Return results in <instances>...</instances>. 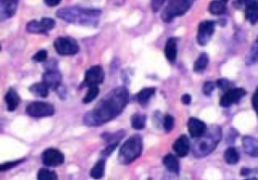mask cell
Segmentation results:
<instances>
[{
	"instance_id": "obj_1",
	"label": "cell",
	"mask_w": 258,
	"mask_h": 180,
	"mask_svg": "<svg viewBox=\"0 0 258 180\" xmlns=\"http://www.w3.org/2000/svg\"><path fill=\"white\" fill-rule=\"evenodd\" d=\"M129 101V93L124 87L116 88L103 98L96 107L84 117L87 126L97 127L113 120L124 110Z\"/></svg>"
},
{
	"instance_id": "obj_2",
	"label": "cell",
	"mask_w": 258,
	"mask_h": 180,
	"mask_svg": "<svg viewBox=\"0 0 258 180\" xmlns=\"http://www.w3.org/2000/svg\"><path fill=\"white\" fill-rule=\"evenodd\" d=\"M57 16L62 20L79 25H96L101 11L98 9L83 8L79 6L64 7L57 11Z\"/></svg>"
},
{
	"instance_id": "obj_3",
	"label": "cell",
	"mask_w": 258,
	"mask_h": 180,
	"mask_svg": "<svg viewBox=\"0 0 258 180\" xmlns=\"http://www.w3.org/2000/svg\"><path fill=\"white\" fill-rule=\"evenodd\" d=\"M193 152L196 157H204L215 150L221 139V129L219 126H211L203 136L196 138Z\"/></svg>"
},
{
	"instance_id": "obj_4",
	"label": "cell",
	"mask_w": 258,
	"mask_h": 180,
	"mask_svg": "<svg viewBox=\"0 0 258 180\" xmlns=\"http://www.w3.org/2000/svg\"><path fill=\"white\" fill-rule=\"evenodd\" d=\"M143 152V139L139 135H133L121 146L118 153V161L122 165H128L137 159Z\"/></svg>"
},
{
	"instance_id": "obj_5",
	"label": "cell",
	"mask_w": 258,
	"mask_h": 180,
	"mask_svg": "<svg viewBox=\"0 0 258 180\" xmlns=\"http://www.w3.org/2000/svg\"><path fill=\"white\" fill-rule=\"evenodd\" d=\"M195 0H169L164 10L161 14V18L164 22H171L176 17L184 15L192 7Z\"/></svg>"
},
{
	"instance_id": "obj_6",
	"label": "cell",
	"mask_w": 258,
	"mask_h": 180,
	"mask_svg": "<svg viewBox=\"0 0 258 180\" xmlns=\"http://www.w3.org/2000/svg\"><path fill=\"white\" fill-rule=\"evenodd\" d=\"M54 47L61 56H74L80 49L78 43L72 37H58L54 42Z\"/></svg>"
},
{
	"instance_id": "obj_7",
	"label": "cell",
	"mask_w": 258,
	"mask_h": 180,
	"mask_svg": "<svg viewBox=\"0 0 258 180\" xmlns=\"http://www.w3.org/2000/svg\"><path fill=\"white\" fill-rule=\"evenodd\" d=\"M27 113L31 117L34 118L50 117L55 114V108L53 105L46 102H32L28 106Z\"/></svg>"
},
{
	"instance_id": "obj_8",
	"label": "cell",
	"mask_w": 258,
	"mask_h": 180,
	"mask_svg": "<svg viewBox=\"0 0 258 180\" xmlns=\"http://www.w3.org/2000/svg\"><path fill=\"white\" fill-rule=\"evenodd\" d=\"M56 21L50 17H44L41 20H32L27 24V30L30 33H48L53 30Z\"/></svg>"
},
{
	"instance_id": "obj_9",
	"label": "cell",
	"mask_w": 258,
	"mask_h": 180,
	"mask_svg": "<svg viewBox=\"0 0 258 180\" xmlns=\"http://www.w3.org/2000/svg\"><path fill=\"white\" fill-rule=\"evenodd\" d=\"M103 81H104V71L100 66H94L86 72L83 86L88 88L98 87V85L102 84Z\"/></svg>"
},
{
	"instance_id": "obj_10",
	"label": "cell",
	"mask_w": 258,
	"mask_h": 180,
	"mask_svg": "<svg viewBox=\"0 0 258 180\" xmlns=\"http://www.w3.org/2000/svg\"><path fill=\"white\" fill-rule=\"evenodd\" d=\"M43 163L48 167H58L64 161V154L55 148H48L44 151L42 155Z\"/></svg>"
},
{
	"instance_id": "obj_11",
	"label": "cell",
	"mask_w": 258,
	"mask_h": 180,
	"mask_svg": "<svg viewBox=\"0 0 258 180\" xmlns=\"http://www.w3.org/2000/svg\"><path fill=\"white\" fill-rule=\"evenodd\" d=\"M215 31V22L211 20H206L200 23L198 29L197 41L200 45H206Z\"/></svg>"
},
{
	"instance_id": "obj_12",
	"label": "cell",
	"mask_w": 258,
	"mask_h": 180,
	"mask_svg": "<svg viewBox=\"0 0 258 180\" xmlns=\"http://www.w3.org/2000/svg\"><path fill=\"white\" fill-rule=\"evenodd\" d=\"M245 95H246V91L242 88H232L228 91L225 92L223 97L220 100L221 107L228 108L232 104L238 103Z\"/></svg>"
},
{
	"instance_id": "obj_13",
	"label": "cell",
	"mask_w": 258,
	"mask_h": 180,
	"mask_svg": "<svg viewBox=\"0 0 258 180\" xmlns=\"http://www.w3.org/2000/svg\"><path fill=\"white\" fill-rule=\"evenodd\" d=\"M19 0H0V21L11 18L16 14Z\"/></svg>"
},
{
	"instance_id": "obj_14",
	"label": "cell",
	"mask_w": 258,
	"mask_h": 180,
	"mask_svg": "<svg viewBox=\"0 0 258 180\" xmlns=\"http://www.w3.org/2000/svg\"><path fill=\"white\" fill-rule=\"evenodd\" d=\"M43 83L48 89L58 90L62 84V75L56 69H48L43 75Z\"/></svg>"
},
{
	"instance_id": "obj_15",
	"label": "cell",
	"mask_w": 258,
	"mask_h": 180,
	"mask_svg": "<svg viewBox=\"0 0 258 180\" xmlns=\"http://www.w3.org/2000/svg\"><path fill=\"white\" fill-rule=\"evenodd\" d=\"M188 130L193 138H199L207 130V126L200 119L190 118L188 121Z\"/></svg>"
},
{
	"instance_id": "obj_16",
	"label": "cell",
	"mask_w": 258,
	"mask_h": 180,
	"mask_svg": "<svg viewBox=\"0 0 258 180\" xmlns=\"http://www.w3.org/2000/svg\"><path fill=\"white\" fill-rule=\"evenodd\" d=\"M173 149L177 156L186 157L191 149L189 138L186 135H182L180 137H178L173 145Z\"/></svg>"
},
{
	"instance_id": "obj_17",
	"label": "cell",
	"mask_w": 258,
	"mask_h": 180,
	"mask_svg": "<svg viewBox=\"0 0 258 180\" xmlns=\"http://www.w3.org/2000/svg\"><path fill=\"white\" fill-rule=\"evenodd\" d=\"M244 151L251 157H258V141L250 136H245L242 140Z\"/></svg>"
},
{
	"instance_id": "obj_18",
	"label": "cell",
	"mask_w": 258,
	"mask_h": 180,
	"mask_svg": "<svg viewBox=\"0 0 258 180\" xmlns=\"http://www.w3.org/2000/svg\"><path fill=\"white\" fill-rule=\"evenodd\" d=\"M5 102L7 105V110L12 112L15 111L20 103V97L14 89H9L5 95Z\"/></svg>"
},
{
	"instance_id": "obj_19",
	"label": "cell",
	"mask_w": 258,
	"mask_h": 180,
	"mask_svg": "<svg viewBox=\"0 0 258 180\" xmlns=\"http://www.w3.org/2000/svg\"><path fill=\"white\" fill-rule=\"evenodd\" d=\"M177 38L172 37L170 40H167L165 47H164V54L166 59L171 62H175L177 59Z\"/></svg>"
},
{
	"instance_id": "obj_20",
	"label": "cell",
	"mask_w": 258,
	"mask_h": 180,
	"mask_svg": "<svg viewBox=\"0 0 258 180\" xmlns=\"http://www.w3.org/2000/svg\"><path fill=\"white\" fill-rule=\"evenodd\" d=\"M162 162H163V165L165 166V168L167 170L171 171V172H174V173H177V174L178 173L179 163H178L177 157L174 156L173 154H167V155H165Z\"/></svg>"
},
{
	"instance_id": "obj_21",
	"label": "cell",
	"mask_w": 258,
	"mask_h": 180,
	"mask_svg": "<svg viewBox=\"0 0 258 180\" xmlns=\"http://www.w3.org/2000/svg\"><path fill=\"white\" fill-rule=\"evenodd\" d=\"M245 17L252 24H256L258 21V1L245 7Z\"/></svg>"
},
{
	"instance_id": "obj_22",
	"label": "cell",
	"mask_w": 258,
	"mask_h": 180,
	"mask_svg": "<svg viewBox=\"0 0 258 180\" xmlns=\"http://www.w3.org/2000/svg\"><path fill=\"white\" fill-rule=\"evenodd\" d=\"M30 92L36 97L47 98L48 96L49 89L43 82L42 83H35L30 87Z\"/></svg>"
},
{
	"instance_id": "obj_23",
	"label": "cell",
	"mask_w": 258,
	"mask_h": 180,
	"mask_svg": "<svg viewBox=\"0 0 258 180\" xmlns=\"http://www.w3.org/2000/svg\"><path fill=\"white\" fill-rule=\"evenodd\" d=\"M154 92H156V89L154 88H145L137 94L136 98L137 101L140 105H145L146 103L150 100V98L154 95Z\"/></svg>"
},
{
	"instance_id": "obj_24",
	"label": "cell",
	"mask_w": 258,
	"mask_h": 180,
	"mask_svg": "<svg viewBox=\"0 0 258 180\" xmlns=\"http://www.w3.org/2000/svg\"><path fill=\"white\" fill-rule=\"evenodd\" d=\"M105 173V160H99L93 168L91 169V172H90V175H91L92 178L98 180L101 179L103 176H104Z\"/></svg>"
},
{
	"instance_id": "obj_25",
	"label": "cell",
	"mask_w": 258,
	"mask_h": 180,
	"mask_svg": "<svg viewBox=\"0 0 258 180\" xmlns=\"http://www.w3.org/2000/svg\"><path fill=\"white\" fill-rule=\"evenodd\" d=\"M224 159L228 164L235 165L240 159L239 153L234 147H229L224 153Z\"/></svg>"
},
{
	"instance_id": "obj_26",
	"label": "cell",
	"mask_w": 258,
	"mask_h": 180,
	"mask_svg": "<svg viewBox=\"0 0 258 180\" xmlns=\"http://www.w3.org/2000/svg\"><path fill=\"white\" fill-rule=\"evenodd\" d=\"M209 10L212 15H221L225 14L226 11V4L220 0H213V1L210 3Z\"/></svg>"
},
{
	"instance_id": "obj_27",
	"label": "cell",
	"mask_w": 258,
	"mask_h": 180,
	"mask_svg": "<svg viewBox=\"0 0 258 180\" xmlns=\"http://www.w3.org/2000/svg\"><path fill=\"white\" fill-rule=\"evenodd\" d=\"M208 62H209V57L207 54H201L199 56V58L197 59V60L195 61V65H194V71L196 73H201L203 72L206 68L208 66Z\"/></svg>"
},
{
	"instance_id": "obj_28",
	"label": "cell",
	"mask_w": 258,
	"mask_h": 180,
	"mask_svg": "<svg viewBox=\"0 0 258 180\" xmlns=\"http://www.w3.org/2000/svg\"><path fill=\"white\" fill-rule=\"evenodd\" d=\"M146 124V117L141 114H134L131 117V127L136 130L144 129Z\"/></svg>"
},
{
	"instance_id": "obj_29",
	"label": "cell",
	"mask_w": 258,
	"mask_h": 180,
	"mask_svg": "<svg viewBox=\"0 0 258 180\" xmlns=\"http://www.w3.org/2000/svg\"><path fill=\"white\" fill-rule=\"evenodd\" d=\"M258 61V37L255 43L252 45L249 54L246 57V65L251 66Z\"/></svg>"
},
{
	"instance_id": "obj_30",
	"label": "cell",
	"mask_w": 258,
	"mask_h": 180,
	"mask_svg": "<svg viewBox=\"0 0 258 180\" xmlns=\"http://www.w3.org/2000/svg\"><path fill=\"white\" fill-rule=\"evenodd\" d=\"M37 180H59L55 171L42 168L37 172Z\"/></svg>"
},
{
	"instance_id": "obj_31",
	"label": "cell",
	"mask_w": 258,
	"mask_h": 180,
	"mask_svg": "<svg viewBox=\"0 0 258 180\" xmlns=\"http://www.w3.org/2000/svg\"><path fill=\"white\" fill-rule=\"evenodd\" d=\"M99 95V88L98 87H90L88 89V92L86 94V96L83 99V103L84 104H89V103L93 102L97 96Z\"/></svg>"
},
{
	"instance_id": "obj_32",
	"label": "cell",
	"mask_w": 258,
	"mask_h": 180,
	"mask_svg": "<svg viewBox=\"0 0 258 180\" xmlns=\"http://www.w3.org/2000/svg\"><path fill=\"white\" fill-rule=\"evenodd\" d=\"M174 125H175V120H174V118L172 117L171 115L166 114V115L164 116V119H163V128H164V130H165L166 132L172 131V129L174 128Z\"/></svg>"
},
{
	"instance_id": "obj_33",
	"label": "cell",
	"mask_w": 258,
	"mask_h": 180,
	"mask_svg": "<svg viewBox=\"0 0 258 180\" xmlns=\"http://www.w3.org/2000/svg\"><path fill=\"white\" fill-rule=\"evenodd\" d=\"M23 160L24 159H20V160H16V161H10V162H5V163L0 164V172H4V171H7L11 168H14V167L20 164Z\"/></svg>"
},
{
	"instance_id": "obj_34",
	"label": "cell",
	"mask_w": 258,
	"mask_h": 180,
	"mask_svg": "<svg viewBox=\"0 0 258 180\" xmlns=\"http://www.w3.org/2000/svg\"><path fill=\"white\" fill-rule=\"evenodd\" d=\"M217 86L218 88L222 90V91H228V90L233 88V84H232L231 82H229L227 79H220L217 81Z\"/></svg>"
},
{
	"instance_id": "obj_35",
	"label": "cell",
	"mask_w": 258,
	"mask_h": 180,
	"mask_svg": "<svg viewBox=\"0 0 258 180\" xmlns=\"http://www.w3.org/2000/svg\"><path fill=\"white\" fill-rule=\"evenodd\" d=\"M47 59H48V53L45 49L38 50L37 53L32 57V60L36 62H44L47 60Z\"/></svg>"
},
{
	"instance_id": "obj_36",
	"label": "cell",
	"mask_w": 258,
	"mask_h": 180,
	"mask_svg": "<svg viewBox=\"0 0 258 180\" xmlns=\"http://www.w3.org/2000/svg\"><path fill=\"white\" fill-rule=\"evenodd\" d=\"M215 90V84L213 82H206L203 86V93L206 96H210Z\"/></svg>"
},
{
	"instance_id": "obj_37",
	"label": "cell",
	"mask_w": 258,
	"mask_h": 180,
	"mask_svg": "<svg viewBox=\"0 0 258 180\" xmlns=\"http://www.w3.org/2000/svg\"><path fill=\"white\" fill-rule=\"evenodd\" d=\"M258 1V0H235V3L234 5L236 7H241V6H245V7H247L248 5L254 3Z\"/></svg>"
},
{
	"instance_id": "obj_38",
	"label": "cell",
	"mask_w": 258,
	"mask_h": 180,
	"mask_svg": "<svg viewBox=\"0 0 258 180\" xmlns=\"http://www.w3.org/2000/svg\"><path fill=\"white\" fill-rule=\"evenodd\" d=\"M117 145H118V143H109V145L102 151V154L104 156H109L110 154L115 150V148Z\"/></svg>"
},
{
	"instance_id": "obj_39",
	"label": "cell",
	"mask_w": 258,
	"mask_h": 180,
	"mask_svg": "<svg viewBox=\"0 0 258 180\" xmlns=\"http://www.w3.org/2000/svg\"><path fill=\"white\" fill-rule=\"evenodd\" d=\"M251 102H252V107L255 110V112L257 114V117H258V87H257L256 91L254 92V94L252 96Z\"/></svg>"
},
{
	"instance_id": "obj_40",
	"label": "cell",
	"mask_w": 258,
	"mask_h": 180,
	"mask_svg": "<svg viewBox=\"0 0 258 180\" xmlns=\"http://www.w3.org/2000/svg\"><path fill=\"white\" fill-rule=\"evenodd\" d=\"M165 0H152L151 2V7L153 11H158L160 10V8L163 5Z\"/></svg>"
},
{
	"instance_id": "obj_41",
	"label": "cell",
	"mask_w": 258,
	"mask_h": 180,
	"mask_svg": "<svg viewBox=\"0 0 258 180\" xmlns=\"http://www.w3.org/2000/svg\"><path fill=\"white\" fill-rule=\"evenodd\" d=\"M62 0H45V3L49 7H55L60 4Z\"/></svg>"
},
{
	"instance_id": "obj_42",
	"label": "cell",
	"mask_w": 258,
	"mask_h": 180,
	"mask_svg": "<svg viewBox=\"0 0 258 180\" xmlns=\"http://www.w3.org/2000/svg\"><path fill=\"white\" fill-rule=\"evenodd\" d=\"M182 102H183V104H185V105H190L191 102H192V97L190 95L186 94L182 97Z\"/></svg>"
},
{
	"instance_id": "obj_43",
	"label": "cell",
	"mask_w": 258,
	"mask_h": 180,
	"mask_svg": "<svg viewBox=\"0 0 258 180\" xmlns=\"http://www.w3.org/2000/svg\"><path fill=\"white\" fill-rule=\"evenodd\" d=\"M250 172H251V170L248 169V168H242V169H241V175H247V174H249Z\"/></svg>"
},
{
	"instance_id": "obj_44",
	"label": "cell",
	"mask_w": 258,
	"mask_h": 180,
	"mask_svg": "<svg viewBox=\"0 0 258 180\" xmlns=\"http://www.w3.org/2000/svg\"><path fill=\"white\" fill-rule=\"evenodd\" d=\"M246 180H258L257 178H248V179H246Z\"/></svg>"
},
{
	"instance_id": "obj_45",
	"label": "cell",
	"mask_w": 258,
	"mask_h": 180,
	"mask_svg": "<svg viewBox=\"0 0 258 180\" xmlns=\"http://www.w3.org/2000/svg\"><path fill=\"white\" fill-rule=\"evenodd\" d=\"M220 1H222V2H224V3H226V2L228 1V0H220Z\"/></svg>"
},
{
	"instance_id": "obj_46",
	"label": "cell",
	"mask_w": 258,
	"mask_h": 180,
	"mask_svg": "<svg viewBox=\"0 0 258 180\" xmlns=\"http://www.w3.org/2000/svg\"><path fill=\"white\" fill-rule=\"evenodd\" d=\"M0 50H1V45H0Z\"/></svg>"
},
{
	"instance_id": "obj_47",
	"label": "cell",
	"mask_w": 258,
	"mask_h": 180,
	"mask_svg": "<svg viewBox=\"0 0 258 180\" xmlns=\"http://www.w3.org/2000/svg\"><path fill=\"white\" fill-rule=\"evenodd\" d=\"M0 129H1V128H0Z\"/></svg>"
}]
</instances>
